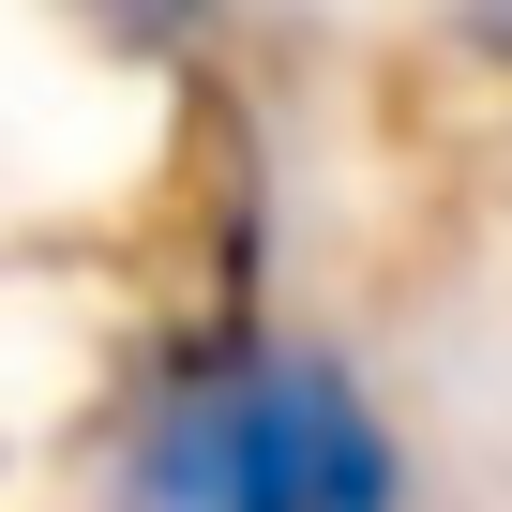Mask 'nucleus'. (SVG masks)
I'll list each match as a JSON object with an SVG mask.
<instances>
[{"label": "nucleus", "instance_id": "nucleus-1", "mask_svg": "<svg viewBox=\"0 0 512 512\" xmlns=\"http://www.w3.org/2000/svg\"><path fill=\"white\" fill-rule=\"evenodd\" d=\"M121 512H407V452L332 347H226L136 422Z\"/></svg>", "mask_w": 512, "mask_h": 512}, {"label": "nucleus", "instance_id": "nucleus-3", "mask_svg": "<svg viewBox=\"0 0 512 512\" xmlns=\"http://www.w3.org/2000/svg\"><path fill=\"white\" fill-rule=\"evenodd\" d=\"M467 46H482V61L512 76V0H467Z\"/></svg>", "mask_w": 512, "mask_h": 512}, {"label": "nucleus", "instance_id": "nucleus-2", "mask_svg": "<svg viewBox=\"0 0 512 512\" xmlns=\"http://www.w3.org/2000/svg\"><path fill=\"white\" fill-rule=\"evenodd\" d=\"M91 16H106L136 61H196V46L226 31V0H91Z\"/></svg>", "mask_w": 512, "mask_h": 512}]
</instances>
